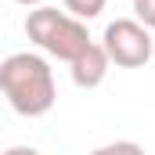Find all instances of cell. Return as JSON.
Segmentation results:
<instances>
[{"mask_svg":"<svg viewBox=\"0 0 155 155\" xmlns=\"http://www.w3.org/2000/svg\"><path fill=\"white\" fill-rule=\"evenodd\" d=\"M4 155H40V152L29 144H11V148H4Z\"/></svg>","mask_w":155,"mask_h":155,"instance_id":"ba28073f","label":"cell"},{"mask_svg":"<svg viewBox=\"0 0 155 155\" xmlns=\"http://www.w3.org/2000/svg\"><path fill=\"white\" fill-rule=\"evenodd\" d=\"M90 155H148L137 141H112V144H101V148H94Z\"/></svg>","mask_w":155,"mask_h":155,"instance_id":"8992f818","label":"cell"},{"mask_svg":"<svg viewBox=\"0 0 155 155\" xmlns=\"http://www.w3.org/2000/svg\"><path fill=\"white\" fill-rule=\"evenodd\" d=\"M130 4H134V0H130Z\"/></svg>","mask_w":155,"mask_h":155,"instance_id":"30bf717a","label":"cell"},{"mask_svg":"<svg viewBox=\"0 0 155 155\" xmlns=\"http://www.w3.org/2000/svg\"><path fill=\"white\" fill-rule=\"evenodd\" d=\"M25 36L33 40L40 51H47L51 58L69 61V65L94 43L90 33H87V25L79 22L76 15L58 11V7H47V4L43 7H33L25 15Z\"/></svg>","mask_w":155,"mask_h":155,"instance_id":"7a4b0ae2","label":"cell"},{"mask_svg":"<svg viewBox=\"0 0 155 155\" xmlns=\"http://www.w3.org/2000/svg\"><path fill=\"white\" fill-rule=\"evenodd\" d=\"M61 4H65L69 15H76L79 22H90V18H97V15L105 11L108 0H61Z\"/></svg>","mask_w":155,"mask_h":155,"instance_id":"5b68a950","label":"cell"},{"mask_svg":"<svg viewBox=\"0 0 155 155\" xmlns=\"http://www.w3.org/2000/svg\"><path fill=\"white\" fill-rule=\"evenodd\" d=\"M108 69H112V58H108L105 43H90L76 61L69 65V76H72V83H76L79 90H94V87L105 83Z\"/></svg>","mask_w":155,"mask_h":155,"instance_id":"277c9868","label":"cell"},{"mask_svg":"<svg viewBox=\"0 0 155 155\" xmlns=\"http://www.w3.org/2000/svg\"><path fill=\"white\" fill-rule=\"evenodd\" d=\"M15 4H25V7H43V0H15Z\"/></svg>","mask_w":155,"mask_h":155,"instance_id":"9c48e42d","label":"cell"},{"mask_svg":"<svg viewBox=\"0 0 155 155\" xmlns=\"http://www.w3.org/2000/svg\"><path fill=\"white\" fill-rule=\"evenodd\" d=\"M134 15H137V22L155 29V0H134Z\"/></svg>","mask_w":155,"mask_h":155,"instance_id":"52a82bcc","label":"cell"},{"mask_svg":"<svg viewBox=\"0 0 155 155\" xmlns=\"http://www.w3.org/2000/svg\"><path fill=\"white\" fill-rule=\"evenodd\" d=\"M101 43H105L112 65H119V69H141V65L152 61V54H155L152 33L137 18H116V22H108Z\"/></svg>","mask_w":155,"mask_h":155,"instance_id":"3957f363","label":"cell"},{"mask_svg":"<svg viewBox=\"0 0 155 155\" xmlns=\"http://www.w3.org/2000/svg\"><path fill=\"white\" fill-rule=\"evenodd\" d=\"M0 90H4L7 105L25 119L47 116L54 108V101H58L54 72H51L47 58H40L33 51L7 54L0 61Z\"/></svg>","mask_w":155,"mask_h":155,"instance_id":"6da1fadb","label":"cell"}]
</instances>
